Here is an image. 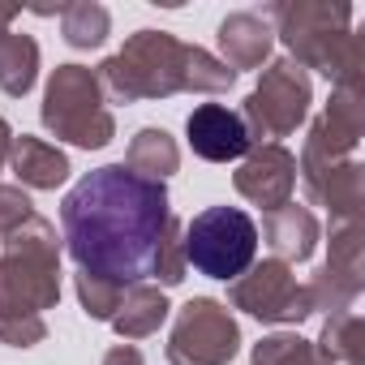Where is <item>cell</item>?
<instances>
[{
	"label": "cell",
	"instance_id": "obj_1",
	"mask_svg": "<svg viewBox=\"0 0 365 365\" xmlns=\"http://www.w3.org/2000/svg\"><path fill=\"white\" fill-rule=\"evenodd\" d=\"M168 224L172 211L163 180H146L125 163L86 172L61 202V228L78 271L120 288L155 275Z\"/></svg>",
	"mask_w": 365,
	"mask_h": 365
},
{
	"label": "cell",
	"instance_id": "obj_2",
	"mask_svg": "<svg viewBox=\"0 0 365 365\" xmlns=\"http://www.w3.org/2000/svg\"><path fill=\"white\" fill-rule=\"evenodd\" d=\"M99 91L112 103H138V99H168L176 91H202L220 95L237 82V73L202 52L180 43L168 31H138L112 61L99 65Z\"/></svg>",
	"mask_w": 365,
	"mask_h": 365
},
{
	"label": "cell",
	"instance_id": "obj_3",
	"mask_svg": "<svg viewBox=\"0 0 365 365\" xmlns=\"http://www.w3.org/2000/svg\"><path fill=\"white\" fill-rule=\"evenodd\" d=\"M348 5H309V0L267 9V22H275L279 39L292 48V61L301 69H318L335 78V86H361L365 48L348 31Z\"/></svg>",
	"mask_w": 365,
	"mask_h": 365
},
{
	"label": "cell",
	"instance_id": "obj_4",
	"mask_svg": "<svg viewBox=\"0 0 365 365\" xmlns=\"http://www.w3.org/2000/svg\"><path fill=\"white\" fill-rule=\"evenodd\" d=\"M61 301V245L43 215L5 237L0 254V318H43Z\"/></svg>",
	"mask_w": 365,
	"mask_h": 365
},
{
	"label": "cell",
	"instance_id": "obj_5",
	"mask_svg": "<svg viewBox=\"0 0 365 365\" xmlns=\"http://www.w3.org/2000/svg\"><path fill=\"white\" fill-rule=\"evenodd\" d=\"M258 258V224L241 207H207L185 224V267L207 279H241Z\"/></svg>",
	"mask_w": 365,
	"mask_h": 365
},
{
	"label": "cell",
	"instance_id": "obj_6",
	"mask_svg": "<svg viewBox=\"0 0 365 365\" xmlns=\"http://www.w3.org/2000/svg\"><path fill=\"white\" fill-rule=\"evenodd\" d=\"M43 125L86 150H99L112 142L116 120L108 112V99L99 91V78L86 65H61L43 91Z\"/></svg>",
	"mask_w": 365,
	"mask_h": 365
},
{
	"label": "cell",
	"instance_id": "obj_7",
	"mask_svg": "<svg viewBox=\"0 0 365 365\" xmlns=\"http://www.w3.org/2000/svg\"><path fill=\"white\" fill-rule=\"evenodd\" d=\"M309 112V78L297 61H275L267 65L258 91L245 99L241 108V120H245V133L250 142L267 146L275 138H288Z\"/></svg>",
	"mask_w": 365,
	"mask_h": 365
},
{
	"label": "cell",
	"instance_id": "obj_8",
	"mask_svg": "<svg viewBox=\"0 0 365 365\" xmlns=\"http://www.w3.org/2000/svg\"><path fill=\"white\" fill-rule=\"evenodd\" d=\"M237 344H241V331L232 314L211 297H194L190 305H180L172 322L168 361L172 365H228L237 356Z\"/></svg>",
	"mask_w": 365,
	"mask_h": 365
},
{
	"label": "cell",
	"instance_id": "obj_9",
	"mask_svg": "<svg viewBox=\"0 0 365 365\" xmlns=\"http://www.w3.org/2000/svg\"><path fill=\"white\" fill-rule=\"evenodd\" d=\"M232 305L254 314L258 322H301L314 314L309 305V288L297 284L292 267L271 258V262H258L250 267L241 279H232Z\"/></svg>",
	"mask_w": 365,
	"mask_h": 365
},
{
	"label": "cell",
	"instance_id": "obj_10",
	"mask_svg": "<svg viewBox=\"0 0 365 365\" xmlns=\"http://www.w3.org/2000/svg\"><path fill=\"white\" fill-rule=\"evenodd\" d=\"M237 194L250 198L254 207H262L267 215L288 207L292 202V190H297V155L284 150L279 142H267V146H254L241 168H237Z\"/></svg>",
	"mask_w": 365,
	"mask_h": 365
},
{
	"label": "cell",
	"instance_id": "obj_11",
	"mask_svg": "<svg viewBox=\"0 0 365 365\" xmlns=\"http://www.w3.org/2000/svg\"><path fill=\"white\" fill-rule=\"evenodd\" d=\"M185 133H190L194 155L207 159V163H232V159H245V155L254 150L241 112H232V108H224V103H202V108H194L190 120H185Z\"/></svg>",
	"mask_w": 365,
	"mask_h": 365
},
{
	"label": "cell",
	"instance_id": "obj_12",
	"mask_svg": "<svg viewBox=\"0 0 365 365\" xmlns=\"http://www.w3.org/2000/svg\"><path fill=\"white\" fill-rule=\"evenodd\" d=\"M271 22L254 9H241L232 18L220 22V52H224V65L237 73V69H258L271 52Z\"/></svg>",
	"mask_w": 365,
	"mask_h": 365
},
{
	"label": "cell",
	"instance_id": "obj_13",
	"mask_svg": "<svg viewBox=\"0 0 365 365\" xmlns=\"http://www.w3.org/2000/svg\"><path fill=\"white\" fill-rule=\"evenodd\" d=\"M9 168H14V176L22 180V185H31V190H56L61 180L69 176L65 150H56L52 142L31 138V133L14 138V146H9Z\"/></svg>",
	"mask_w": 365,
	"mask_h": 365
},
{
	"label": "cell",
	"instance_id": "obj_14",
	"mask_svg": "<svg viewBox=\"0 0 365 365\" xmlns=\"http://www.w3.org/2000/svg\"><path fill=\"white\" fill-rule=\"evenodd\" d=\"M262 232H267V241H271L279 262H305L314 254V245H318V220L305 207H292V202L271 211Z\"/></svg>",
	"mask_w": 365,
	"mask_h": 365
},
{
	"label": "cell",
	"instance_id": "obj_15",
	"mask_svg": "<svg viewBox=\"0 0 365 365\" xmlns=\"http://www.w3.org/2000/svg\"><path fill=\"white\" fill-rule=\"evenodd\" d=\"M163 318H168L163 292L150 288V284H129L125 297H120V309L112 314V327L125 339H146V335H155L163 327Z\"/></svg>",
	"mask_w": 365,
	"mask_h": 365
},
{
	"label": "cell",
	"instance_id": "obj_16",
	"mask_svg": "<svg viewBox=\"0 0 365 365\" xmlns=\"http://www.w3.org/2000/svg\"><path fill=\"white\" fill-rule=\"evenodd\" d=\"M39 78V43L18 31H0V91L5 95H26Z\"/></svg>",
	"mask_w": 365,
	"mask_h": 365
},
{
	"label": "cell",
	"instance_id": "obj_17",
	"mask_svg": "<svg viewBox=\"0 0 365 365\" xmlns=\"http://www.w3.org/2000/svg\"><path fill=\"white\" fill-rule=\"evenodd\" d=\"M125 168L146 176V180H163V176H172L180 168V150H176V142L163 129H138L133 142H129Z\"/></svg>",
	"mask_w": 365,
	"mask_h": 365
},
{
	"label": "cell",
	"instance_id": "obj_18",
	"mask_svg": "<svg viewBox=\"0 0 365 365\" xmlns=\"http://www.w3.org/2000/svg\"><path fill=\"white\" fill-rule=\"evenodd\" d=\"M61 31H65V43L69 48H99L112 31V18L103 5L95 0H78V5H65L61 9Z\"/></svg>",
	"mask_w": 365,
	"mask_h": 365
},
{
	"label": "cell",
	"instance_id": "obj_19",
	"mask_svg": "<svg viewBox=\"0 0 365 365\" xmlns=\"http://www.w3.org/2000/svg\"><path fill=\"white\" fill-rule=\"evenodd\" d=\"M322 361L335 365V356H344L348 365H361L356 352H361V318L356 314H331L327 331H322V348H314Z\"/></svg>",
	"mask_w": 365,
	"mask_h": 365
},
{
	"label": "cell",
	"instance_id": "obj_20",
	"mask_svg": "<svg viewBox=\"0 0 365 365\" xmlns=\"http://www.w3.org/2000/svg\"><path fill=\"white\" fill-rule=\"evenodd\" d=\"M250 365H318V352L301 335H271L254 348Z\"/></svg>",
	"mask_w": 365,
	"mask_h": 365
},
{
	"label": "cell",
	"instance_id": "obj_21",
	"mask_svg": "<svg viewBox=\"0 0 365 365\" xmlns=\"http://www.w3.org/2000/svg\"><path fill=\"white\" fill-rule=\"evenodd\" d=\"M78 301H82V309H86V318H103V322H112V314L120 309V297H125V288L120 284H112V279H95V275H82L78 271Z\"/></svg>",
	"mask_w": 365,
	"mask_h": 365
},
{
	"label": "cell",
	"instance_id": "obj_22",
	"mask_svg": "<svg viewBox=\"0 0 365 365\" xmlns=\"http://www.w3.org/2000/svg\"><path fill=\"white\" fill-rule=\"evenodd\" d=\"M155 279H163V284L185 279V224H176V220L163 232V245H159V258H155Z\"/></svg>",
	"mask_w": 365,
	"mask_h": 365
},
{
	"label": "cell",
	"instance_id": "obj_23",
	"mask_svg": "<svg viewBox=\"0 0 365 365\" xmlns=\"http://www.w3.org/2000/svg\"><path fill=\"white\" fill-rule=\"evenodd\" d=\"M48 335L43 318H0V344L9 348H35Z\"/></svg>",
	"mask_w": 365,
	"mask_h": 365
},
{
	"label": "cell",
	"instance_id": "obj_24",
	"mask_svg": "<svg viewBox=\"0 0 365 365\" xmlns=\"http://www.w3.org/2000/svg\"><path fill=\"white\" fill-rule=\"evenodd\" d=\"M31 215H35V211H31V198H26L22 190L0 185V237H9L14 228H22Z\"/></svg>",
	"mask_w": 365,
	"mask_h": 365
},
{
	"label": "cell",
	"instance_id": "obj_25",
	"mask_svg": "<svg viewBox=\"0 0 365 365\" xmlns=\"http://www.w3.org/2000/svg\"><path fill=\"white\" fill-rule=\"evenodd\" d=\"M103 365H146V361H142V352H138L133 344H116V348L103 356Z\"/></svg>",
	"mask_w": 365,
	"mask_h": 365
},
{
	"label": "cell",
	"instance_id": "obj_26",
	"mask_svg": "<svg viewBox=\"0 0 365 365\" xmlns=\"http://www.w3.org/2000/svg\"><path fill=\"white\" fill-rule=\"evenodd\" d=\"M9 146H14V129H9V120L0 116V168L9 163Z\"/></svg>",
	"mask_w": 365,
	"mask_h": 365
},
{
	"label": "cell",
	"instance_id": "obj_27",
	"mask_svg": "<svg viewBox=\"0 0 365 365\" xmlns=\"http://www.w3.org/2000/svg\"><path fill=\"white\" fill-rule=\"evenodd\" d=\"M22 14V5H0V31H9V22Z\"/></svg>",
	"mask_w": 365,
	"mask_h": 365
}]
</instances>
